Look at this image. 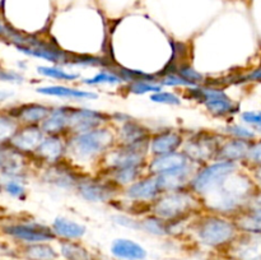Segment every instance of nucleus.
I'll list each match as a JSON object with an SVG mask.
<instances>
[{"instance_id": "f257e3e1", "label": "nucleus", "mask_w": 261, "mask_h": 260, "mask_svg": "<svg viewBox=\"0 0 261 260\" xmlns=\"http://www.w3.org/2000/svg\"><path fill=\"white\" fill-rule=\"evenodd\" d=\"M66 160L83 171V166L97 163L116 144V133L111 124L84 133L65 135ZM84 172V171H83Z\"/></svg>"}, {"instance_id": "f03ea898", "label": "nucleus", "mask_w": 261, "mask_h": 260, "mask_svg": "<svg viewBox=\"0 0 261 260\" xmlns=\"http://www.w3.org/2000/svg\"><path fill=\"white\" fill-rule=\"evenodd\" d=\"M252 190L254 186L251 180L237 170L227 176L208 194L201 196V205L205 212L227 217L239 213L242 206L251 200L254 195Z\"/></svg>"}, {"instance_id": "7ed1b4c3", "label": "nucleus", "mask_w": 261, "mask_h": 260, "mask_svg": "<svg viewBox=\"0 0 261 260\" xmlns=\"http://www.w3.org/2000/svg\"><path fill=\"white\" fill-rule=\"evenodd\" d=\"M7 42L14 46L17 51L28 58L41 59L53 65L70 66L73 53L61 48L54 40L41 38L37 33H24L10 27Z\"/></svg>"}, {"instance_id": "20e7f679", "label": "nucleus", "mask_w": 261, "mask_h": 260, "mask_svg": "<svg viewBox=\"0 0 261 260\" xmlns=\"http://www.w3.org/2000/svg\"><path fill=\"white\" fill-rule=\"evenodd\" d=\"M203 211L199 196L189 188L162 193L149 208V213L167 222L193 221L194 217Z\"/></svg>"}, {"instance_id": "39448f33", "label": "nucleus", "mask_w": 261, "mask_h": 260, "mask_svg": "<svg viewBox=\"0 0 261 260\" xmlns=\"http://www.w3.org/2000/svg\"><path fill=\"white\" fill-rule=\"evenodd\" d=\"M190 224L199 244L212 249L228 246L236 239L239 231L234 221L205 211L194 217Z\"/></svg>"}, {"instance_id": "423d86ee", "label": "nucleus", "mask_w": 261, "mask_h": 260, "mask_svg": "<svg viewBox=\"0 0 261 260\" xmlns=\"http://www.w3.org/2000/svg\"><path fill=\"white\" fill-rule=\"evenodd\" d=\"M184 98L203 105L206 111L214 117H227L239 111V106L221 87L204 83L184 88Z\"/></svg>"}, {"instance_id": "0eeeda50", "label": "nucleus", "mask_w": 261, "mask_h": 260, "mask_svg": "<svg viewBox=\"0 0 261 260\" xmlns=\"http://www.w3.org/2000/svg\"><path fill=\"white\" fill-rule=\"evenodd\" d=\"M149 160V143L148 144H115L102 158L98 172H109L125 167H145Z\"/></svg>"}, {"instance_id": "6e6552de", "label": "nucleus", "mask_w": 261, "mask_h": 260, "mask_svg": "<svg viewBox=\"0 0 261 260\" xmlns=\"http://www.w3.org/2000/svg\"><path fill=\"white\" fill-rule=\"evenodd\" d=\"M223 140V137L218 133L206 129L196 130L186 135L181 150L191 162L201 166L216 160L218 148Z\"/></svg>"}, {"instance_id": "1a4fd4ad", "label": "nucleus", "mask_w": 261, "mask_h": 260, "mask_svg": "<svg viewBox=\"0 0 261 260\" xmlns=\"http://www.w3.org/2000/svg\"><path fill=\"white\" fill-rule=\"evenodd\" d=\"M237 170H239L237 163L214 160L205 165L199 166L189 184V189L200 199L201 196L208 194L212 189L216 188L227 176Z\"/></svg>"}, {"instance_id": "9d476101", "label": "nucleus", "mask_w": 261, "mask_h": 260, "mask_svg": "<svg viewBox=\"0 0 261 260\" xmlns=\"http://www.w3.org/2000/svg\"><path fill=\"white\" fill-rule=\"evenodd\" d=\"M76 194L83 200L93 204H107L116 201L121 195V189L107 176L97 172L86 175L75 188Z\"/></svg>"}, {"instance_id": "9b49d317", "label": "nucleus", "mask_w": 261, "mask_h": 260, "mask_svg": "<svg viewBox=\"0 0 261 260\" xmlns=\"http://www.w3.org/2000/svg\"><path fill=\"white\" fill-rule=\"evenodd\" d=\"M3 233L17 241L23 242L24 245L38 244V242H51L56 240L53 229L48 224H43L41 222L32 221H18L10 222L3 226Z\"/></svg>"}, {"instance_id": "f8f14e48", "label": "nucleus", "mask_w": 261, "mask_h": 260, "mask_svg": "<svg viewBox=\"0 0 261 260\" xmlns=\"http://www.w3.org/2000/svg\"><path fill=\"white\" fill-rule=\"evenodd\" d=\"M160 186H158L157 177L154 175L145 173L142 177L138 178L132 185L122 189L121 198L124 201L132 204L133 206H140L147 213H149L150 204L161 195Z\"/></svg>"}, {"instance_id": "ddd939ff", "label": "nucleus", "mask_w": 261, "mask_h": 260, "mask_svg": "<svg viewBox=\"0 0 261 260\" xmlns=\"http://www.w3.org/2000/svg\"><path fill=\"white\" fill-rule=\"evenodd\" d=\"M86 175H88V172H83L65 158L55 165L43 167L41 178L47 185L55 186L58 189L75 190L79 181Z\"/></svg>"}, {"instance_id": "4468645a", "label": "nucleus", "mask_w": 261, "mask_h": 260, "mask_svg": "<svg viewBox=\"0 0 261 260\" xmlns=\"http://www.w3.org/2000/svg\"><path fill=\"white\" fill-rule=\"evenodd\" d=\"M66 158L65 135L45 134L30 160L40 167L55 165Z\"/></svg>"}, {"instance_id": "2eb2a0df", "label": "nucleus", "mask_w": 261, "mask_h": 260, "mask_svg": "<svg viewBox=\"0 0 261 260\" xmlns=\"http://www.w3.org/2000/svg\"><path fill=\"white\" fill-rule=\"evenodd\" d=\"M111 124V114L88 107H71L68 134L84 133Z\"/></svg>"}, {"instance_id": "dca6fc26", "label": "nucleus", "mask_w": 261, "mask_h": 260, "mask_svg": "<svg viewBox=\"0 0 261 260\" xmlns=\"http://www.w3.org/2000/svg\"><path fill=\"white\" fill-rule=\"evenodd\" d=\"M185 137L181 130L173 127H162L157 132H152L149 139V157L181 150Z\"/></svg>"}, {"instance_id": "f3484780", "label": "nucleus", "mask_w": 261, "mask_h": 260, "mask_svg": "<svg viewBox=\"0 0 261 260\" xmlns=\"http://www.w3.org/2000/svg\"><path fill=\"white\" fill-rule=\"evenodd\" d=\"M198 167V165L189 161V162L184 163V165L178 166V167L173 168V170H170L167 172H163L161 175L155 176L161 193L176 191L189 188V184H190L191 178H193L194 173L196 172Z\"/></svg>"}, {"instance_id": "a211bd4d", "label": "nucleus", "mask_w": 261, "mask_h": 260, "mask_svg": "<svg viewBox=\"0 0 261 260\" xmlns=\"http://www.w3.org/2000/svg\"><path fill=\"white\" fill-rule=\"evenodd\" d=\"M152 129L140 122L139 120L130 116L121 124L116 125V142L117 144H148L152 135Z\"/></svg>"}, {"instance_id": "6ab92c4d", "label": "nucleus", "mask_w": 261, "mask_h": 260, "mask_svg": "<svg viewBox=\"0 0 261 260\" xmlns=\"http://www.w3.org/2000/svg\"><path fill=\"white\" fill-rule=\"evenodd\" d=\"M228 252L233 260H261V235L244 232L228 245Z\"/></svg>"}, {"instance_id": "aec40b11", "label": "nucleus", "mask_w": 261, "mask_h": 260, "mask_svg": "<svg viewBox=\"0 0 261 260\" xmlns=\"http://www.w3.org/2000/svg\"><path fill=\"white\" fill-rule=\"evenodd\" d=\"M45 137L40 125H20L8 144L17 152L31 158L32 153Z\"/></svg>"}, {"instance_id": "412c9836", "label": "nucleus", "mask_w": 261, "mask_h": 260, "mask_svg": "<svg viewBox=\"0 0 261 260\" xmlns=\"http://www.w3.org/2000/svg\"><path fill=\"white\" fill-rule=\"evenodd\" d=\"M51 107L42 102H27L5 110L12 115L20 125H41L43 120L48 116Z\"/></svg>"}, {"instance_id": "4be33fe9", "label": "nucleus", "mask_w": 261, "mask_h": 260, "mask_svg": "<svg viewBox=\"0 0 261 260\" xmlns=\"http://www.w3.org/2000/svg\"><path fill=\"white\" fill-rule=\"evenodd\" d=\"M36 92L38 94L47 97H56V98L69 99V101H93L98 97V93L91 91V89L75 88V87L66 86V84H51V86L37 87Z\"/></svg>"}, {"instance_id": "5701e85b", "label": "nucleus", "mask_w": 261, "mask_h": 260, "mask_svg": "<svg viewBox=\"0 0 261 260\" xmlns=\"http://www.w3.org/2000/svg\"><path fill=\"white\" fill-rule=\"evenodd\" d=\"M71 105H59L51 107L48 116L40 125L45 134L68 135L69 116H70Z\"/></svg>"}, {"instance_id": "b1692460", "label": "nucleus", "mask_w": 261, "mask_h": 260, "mask_svg": "<svg viewBox=\"0 0 261 260\" xmlns=\"http://www.w3.org/2000/svg\"><path fill=\"white\" fill-rule=\"evenodd\" d=\"M50 227L56 239L61 241H78L87 233V227L83 223L63 216L55 217Z\"/></svg>"}, {"instance_id": "393cba45", "label": "nucleus", "mask_w": 261, "mask_h": 260, "mask_svg": "<svg viewBox=\"0 0 261 260\" xmlns=\"http://www.w3.org/2000/svg\"><path fill=\"white\" fill-rule=\"evenodd\" d=\"M189 158L186 157L182 150H177L173 153H167V154L153 155L148 160L147 166H145V172L149 175L158 176L163 172L173 170L184 163L189 162Z\"/></svg>"}, {"instance_id": "a878e982", "label": "nucleus", "mask_w": 261, "mask_h": 260, "mask_svg": "<svg viewBox=\"0 0 261 260\" xmlns=\"http://www.w3.org/2000/svg\"><path fill=\"white\" fill-rule=\"evenodd\" d=\"M110 252L119 260H145L147 250L139 244L130 239H115L110 246Z\"/></svg>"}, {"instance_id": "bb28decb", "label": "nucleus", "mask_w": 261, "mask_h": 260, "mask_svg": "<svg viewBox=\"0 0 261 260\" xmlns=\"http://www.w3.org/2000/svg\"><path fill=\"white\" fill-rule=\"evenodd\" d=\"M250 144H251L250 140L236 139V138L223 140L218 148L216 160L228 161V162L233 163L246 160L247 153H249L250 149Z\"/></svg>"}, {"instance_id": "cd10ccee", "label": "nucleus", "mask_w": 261, "mask_h": 260, "mask_svg": "<svg viewBox=\"0 0 261 260\" xmlns=\"http://www.w3.org/2000/svg\"><path fill=\"white\" fill-rule=\"evenodd\" d=\"M27 172L0 173V190L10 198L24 200L27 198Z\"/></svg>"}, {"instance_id": "c85d7f7f", "label": "nucleus", "mask_w": 261, "mask_h": 260, "mask_svg": "<svg viewBox=\"0 0 261 260\" xmlns=\"http://www.w3.org/2000/svg\"><path fill=\"white\" fill-rule=\"evenodd\" d=\"M138 231H143L145 233L157 237L171 236L170 223L152 213L140 217L139 222H138Z\"/></svg>"}, {"instance_id": "c756f323", "label": "nucleus", "mask_w": 261, "mask_h": 260, "mask_svg": "<svg viewBox=\"0 0 261 260\" xmlns=\"http://www.w3.org/2000/svg\"><path fill=\"white\" fill-rule=\"evenodd\" d=\"M102 175L107 176L111 178L120 189H125L126 186L132 185L133 183L145 175V167H125V168H117V170L109 171V172H98Z\"/></svg>"}, {"instance_id": "7c9ffc66", "label": "nucleus", "mask_w": 261, "mask_h": 260, "mask_svg": "<svg viewBox=\"0 0 261 260\" xmlns=\"http://www.w3.org/2000/svg\"><path fill=\"white\" fill-rule=\"evenodd\" d=\"M115 65V64H114ZM114 65L110 68H102L93 74L92 76L82 79L81 83L88 87H98V86H124V81L121 76L115 70Z\"/></svg>"}, {"instance_id": "2f4dec72", "label": "nucleus", "mask_w": 261, "mask_h": 260, "mask_svg": "<svg viewBox=\"0 0 261 260\" xmlns=\"http://www.w3.org/2000/svg\"><path fill=\"white\" fill-rule=\"evenodd\" d=\"M234 222L237 228L241 231L261 235V208H251L247 212H240Z\"/></svg>"}, {"instance_id": "473e14b6", "label": "nucleus", "mask_w": 261, "mask_h": 260, "mask_svg": "<svg viewBox=\"0 0 261 260\" xmlns=\"http://www.w3.org/2000/svg\"><path fill=\"white\" fill-rule=\"evenodd\" d=\"M37 73L45 78L54 79L60 83H71L78 79H81V74L75 71L66 70L65 66L63 65H40L37 66Z\"/></svg>"}, {"instance_id": "72a5a7b5", "label": "nucleus", "mask_w": 261, "mask_h": 260, "mask_svg": "<svg viewBox=\"0 0 261 260\" xmlns=\"http://www.w3.org/2000/svg\"><path fill=\"white\" fill-rule=\"evenodd\" d=\"M25 259L28 260H58L59 252L54 249L50 242L25 245L23 249Z\"/></svg>"}, {"instance_id": "f704fd0d", "label": "nucleus", "mask_w": 261, "mask_h": 260, "mask_svg": "<svg viewBox=\"0 0 261 260\" xmlns=\"http://www.w3.org/2000/svg\"><path fill=\"white\" fill-rule=\"evenodd\" d=\"M124 86L129 93L137 94V96H143V94H149L150 96V94L163 89L157 75L152 76V78L137 79V81L129 82V83L124 84Z\"/></svg>"}, {"instance_id": "c9c22d12", "label": "nucleus", "mask_w": 261, "mask_h": 260, "mask_svg": "<svg viewBox=\"0 0 261 260\" xmlns=\"http://www.w3.org/2000/svg\"><path fill=\"white\" fill-rule=\"evenodd\" d=\"M60 255L65 260H92L91 252L76 241H60Z\"/></svg>"}, {"instance_id": "e433bc0d", "label": "nucleus", "mask_w": 261, "mask_h": 260, "mask_svg": "<svg viewBox=\"0 0 261 260\" xmlns=\"http://www.w3.org/2000/svg\"><path fill=\"white\" fill-rule=\"evenodd\" d=\"M19 126L20 124L12 115L7 111L0 112V144H8Z\"/></svg>"}, {"instance_id": "4c0bfd02", "label": "nucleus", "mask_w": 261, "mask_h": 260, "mask_svg": "<svg viewBox=\"0 0 261 260\" xmlns=\"http://www.w3.org/2000/svg\"><path fill=\"white\" fill-rule=\"evenodd\" d=\"M149 99L154 103L167 105V106H180L182 102V97L180 94L172 91H163V89L150 94Z\"/></svg>"}, {"instance_id": "58836bf2", "label": "nucleus", "mask_w": 261, "mask_h": 260, "mask_svg": "<svg viewBox=\"0 0 261 260\" xmlns=\"http://www.w3.org/2000/svg\"><path fill=\"white\" fill-rule=\"evenodd\" d=\"M224 133L231 138H236V139L250 140L255 138V133L249 127L244 126V125L229 124L224 127Z\"/></svg>"}, {"instance_id": "ea45409f", "label": "nucleus", "mask_w": 261, "mask_h": 260, "mask_svg": "<svg viewBox=\"0 0 261 260\" xmlns=\"http://www.w3.org/2000/svg\"><path fill=\"white\" fill-rule=\"evenodd\" d=\"M24 75L20 71L13 69H0V82L9 84H22L24 83Z\"/></svg>"}, {"instance_id": "a19ab883", "label": "nucleus", "mask_w": 261, "mask_h": 260, "mask_svg": "<svg viewBox=\"0 0 261 260\" xmlns=\"http://www.w3.org/2000/svg\"><path fill=\"white\" fill-rule=\"evenodd\" d=\"M241 120L261 133V111H245L241 114Z\"/></svg>"}, {"instance_id": "79ce46f5", "label": "nucleus", "mask_w": 261, "mask_h": 260, "mask_svg": "<svg viewBox=\"0 0 261 260\" xmlns=\"http://www.w3.org/2000/svg\"><path fill=\"white\" fill-rule=\"evenodd\" d=\"M247 160L252 163L261 166V140L260 142L250 144L249 153H247Z\"/></svg>"}, {"instance_id": "37998d69", "label": "nucleus", "mask_w": 261, "mask_h": 260, "mask_svg": "<svg viewBox=\"0 0 261 260\" xmlns=\"http://www.w3.org/2000/svg\"><path fill=\"white\" fill-rule=\"evenodd\" d=\"M13 152H14V149H13L9 144H0V170H2L5 166V163L9 161Z\"/></svg>"}, {"instance_id": "c03bdc74", "label": "nucleus", "mask_w": 261, "mask_h": 260, "mask_svg": "<svg viewBox=\"0 0 261 260\" xmlns=\"http://www.w3.org/2000/svg\"><path fill=\"white\" fill-rule=\"evenodd\" d=\"M10 32V25L8 23H4L0 20V40L7 41L8 36H9Z\"/></svg>"}, {"instance_id": "a18cd8bd", "label": "nucleus", "mask_w": 261, "mask_h": 260, "mask_svg": "<svg viewBox=\"0 0 261 260\" xmlns=\"http://www.w3.org/2000/svg\"><path fill=\"white\" fill-rule=\"evenodd\" d=\"M241 81H261V68L251 71L249 75L244 76V79H241Z\"/></svg>"}, {"instance_id": "49530a36", "label": "nucleus", "mask_w": 261, "mask_h": 260, "mask_svg": "<svg viewBox=\"0 0 261 260\" xmlns=\"http://www.w3.org/2000/svg\"><path fill=\"white\" fill-rule=\"evenodd\" d=\"M14 96V92L8 91V89H0V103L3 102H7L8 99H10Z\"/></svg>"}, {"instance_id": "de8ad7c7", "label": "nucleus", "mask_w": 261, "mask_h": 260, "mask_svg": "<svg viewBox=\"0 0 261 260\" xmlns=\"http://www.w3.org/2000/svg\"><path fill=\"white\" fill-rule=\"evenodd\" d=\"M256 178L261 183V166L257 168V171H256Z\"/></svg>"}]
</instances>
